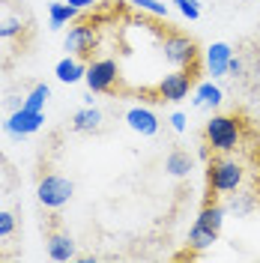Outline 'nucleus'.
I'll use <instances>...</instances> for the list:
<instances>
[{"mask_svg":"<svg viewBox=\"0 0 260 263\" xmlns=\"http://www.w3.org/2000/svg\"><path fill=\"white\" fill-rule=\"evenodd\" d=\"M126 126L132 132H138V135H144V138H153L156 132H159V117L153 114L150 108H141V105H135L126 111Z\"/></svg>","mask_w":260,"mask_h":263,"instance_id":"9","label":"nucleus"},{"mask_svg":"<svg viewBox=\"0 0 260 263\" xmlns=\"http://www.w3.org/2000/svg\"><path fill=\"white\" fill-rule=\"evenodd\" d=\"M42 123H45V111L18 108V111H9L3 129H6V135H9L12 141H24V138H30V135H36V132L42 129Z\"/></svg>","mask_w":260,"mask_h":263,"instance_id":"5","label":"nucleus"},{"mask_svg":"<svg viewBox=\"0 0 260 263\" xmlns=\"http://www.w3.org/2000/svg\"><path fill=\"white\" fill-rule=\"evenodd\" d=\"M225 215H228V210L225 206H218V203H207L200 213H197V224L200 228L212 230V233H221V228H225Z\"/></svg>","mask_w":260,"mask_h":263,"instance_id":"15","label":"nucleus"},{"mask_svg":"<svg viewBox=\"0 0 260 263\" xmlns=\"http://www.w3.org/2000/svg\"><path fill=\"white\" fill-rule=\"evenodd\" d=\"M164 171H168L171 177H177V180L189 177V174H192V156H189L185 149H174V153L168 156V162H164Z\"/></svg>","mask_w":260,"mask_h":263,"instance_id":"17","label":"nucleus"},{"mask_svg":"<svg viewBox=\"0 0 260 263\" xmlns=\"http://www.w3.org/2000/svg\"><path fill=\"white\" fill-rule=\"evenodd\" d=\"M24 30V21L21 18H3L0 21V39H18Z\"/></svg>","mask_w":260,"mask_h":263,"instance_id":"21","label":"nucleus"},{"mask_svg":"<svg viewBox=\"0 0 260 263\" xmlns=\"http://www.w3.org/2000/svg\"><path fill=\"white\" fill-rule=\"evenodd\" d=\"M15 233V215L9 210H0V239H9Z\"/></svg>","mask_w":260,"mask_h":263,"instance_id":"24","label":"nucleus"},{"mask_svg":"<svg viewBox=\"0 0 260 263\" xmlns=\"http://www.w3.org/2000/svg\"><path fill=\"white\" fill-rule=\"evenodd\" d=\"M243 72H245V63L233 54V57H230V63H228V75H230V78H243Z\"/></svg>","mask_w":260,"mask_h":263,"instance_id":"25","label":"nucleus"},{"mask_svg":"<svg viewBox=\"0 0 260 263\" xmlns=\"http://www.w3.org/2000/svg\"><path fill=\"white\" fill-rule=\"evenodd\" d=\"M75 9H87V6H93V3H99V0H69Z\"/></svg>","mask_w":260,"mask_h":263,"instance_id":"28","label":"nucleus"},{"mask_svg":"<svg viewBox=\"0 0 260 263\" xmlns=\"http://www.w3.org/2000/svg\"><path fill=\"white\" fill-rule=\"evenodd\" d=\"M75 195V182L60 177V174H45L42 180L36 182V197L45 210H60L66 206Z\"/></svg>","mask_w":260,"mask_h":263,"instance_id":"3","label":"nucleus"},{"mask_svg":"<svg viewBox=\"0 0 260 263\" xmlns=\"http://www.w3.org/2000/svg\"><path fill=\"white\" fill-rule=\"evenodd\" d=\"M54 75H57L60 84H78V81H84V75H87V66L81 63V57L69 54V57H63L60 63L54 66Z\"/></svg>","mask_w":260,"mask_h":263,"instance_id":"11","label":"nucleus"},{"mask_svg":"<svg viewBox=\"0 0 260 263\" xmlns=\"http://www.w3.org/2000/svg\"><path fill=\"white\" fill-rule=\"evenodd\" d=\"M215 239H218V233H212V230L200 228L197 221L189 228V248H192V251H207V248H210Z\"/></svg>","mask_w":260,"mask_h":263,"instance_id":"18","label":"nucleus"},{"mask_svg":"<svg viewBox=\"0 0 260 263\" xmlns=\"http://www.w3.org/2000/svg\"><path fill=\"white\" fill-rule=\"evenodd\" d=\"M257 182H260V167H257Z\"/></svg>","mask_w":260,"mask_h":263,"instance_id":"29","label":"nucleus"},{"mask_svg":"<svg viewBox=\"0 0 260 263\" xmlns=\"http://www.w3.org/2000/svg\"><path fill=\"white\" fill-rule=\"evenodd\" d=\"M48 257L57 263H66L75 257V239L69 233H51L48 236Z\"/></svg>","mask_w":260,"mask_h":263,"instance_id":"12","label":"nucleus"},{"mask_svg":"<svg viewBox=\"0 0 260 263\" xmlns=\"http://www.w3.org/2000/svg\"><path fill=\"white\" fill-rule=\"evenodd\" d=\"M6 108H9V111H18V108H24V99H21V96H9V99H6Z\"/></svg>","mask_w":260,"mask_h":263,"instance_id":"27","label":"nucleus"},{"mask_svg":"<svg viewBox=\"0 0 260 263\" xmlns=\"http://www.w3.org/2000/svg\"><path fill=\"white\" fill-rule=\"evenodd\" d=\"M78 12H81V9H75L69 0H66V3H51V6H48V27H51V30H60L63 24L75 21Z\"/></svg>","mask_w":260,"mask_h":263,"instance_id":"16","label":"nucleus"},{"mask_svg":"<svg viewBox=\"0 0 260 263\" xmlns=\"http://www.w3.org/2000/svg\"><path fill=\"white\" fill-rule=\"evenodd\" d=\"M117 78H120V69H117V60L111 57H102V60H93L87 66V75H84V84L90 93H108L114 90Z\"/></svg>","mask_w":260,"mask_h":263,"instance_id":"6","label":"nucleus"},{"mask_svg":"<svg viewBox=\"0 0 260 263\" xmlns=\"http://www.w3.org/2000/svg\"><path fill=\"white\" fill-rule=\"evenodd\" d=\"M162 54L171 66L189 69L197 60V45H195V39H189L182 33H171V36H164V42H162Z\"/></svg>","mask_w":260,"mask_h":263,"instance_id":"4","label":"nucleus"},{"mask_svg":"<svg viewBox=\"0 0 260 263\" xmlns=\"http://www.w3.org/2000/svg\"><path fill=\"white\" fill-rule=\"evenodd\" d=\"M99 126H102V111L93 108V105H84L81 111H75V117H72V129L81 132V135L99 132Z\"/></svg>","mask_w":260,"mask_h":263,"instance_id":"13","label":"nucleus"},{"mask_svg":"<svg viewBox=\"0 0 260 263\" xmlns=\"http://www.w3.org/2000/svg\"><path fill=\"white\" fill-rule=\"evenodd\" d=\"M51 99V87L48 84H36L30 93L24 96V108H30V111H45V102Z\"/></svg>","mask_w":260,"mask_h":263,"instance_id":"19","label":"nucleus"},{"mask_svg":"<svg viewBox=\"0 0 260 263\" xmlns=\"http://www.w3.org/2000/svg\"><path fill=\"white\" fill-rule=\"evenodd\" d=\"M99 42V33L93 24H87V21H81V24H75V27H69V33H66L63 39V48L69 51V54H75V57H90L93 54V48H96Z\"/></svg>","mask_w":260,"mask_h":263,"instance_id":"7","label":"nucleus"},{"mask_svg":"<svg viewBox=\"0 0 260 263\" xmlns=\"http://www.w3.org/2000/svg\"><path fill=\"white\" fill-rule=\"evenodd\" d=\"M171 126H174L177 132H185V114L174 111V114H171Z\"/></svg>","mask_w":260,"mask_h":263,"instance_id":"26","label":"nucleus"},{"mask_svg":"<svg viewBox=\"0 0 260 263\" xmlns=\"http://www.w3.org/2000/svg\"><path fill=\"white\" fill-rule=\"evenodd\" d=\"M174 3H177V9L182 18H189V21H197L200 18V3L197 0H174Z\"/></svg>","mask_w":260,"mask_h":263,"instance_id":"23","label":"nucleus"},{"mask_svg":"<svg viewBox=\"0 0 260 263\" xmlns=\"http://www.w3.org/2000/svg\"><path fill=\"white\" fill-rule=\"evenodd\" d=\"M132 3H135V9L150 12V15H159V18L168 15V3H162V0H132Z\"/></svg>","mask_w":260,"mask_h":263,"instance_id":"22","label":"nucleus"},{"mask_svg":"<svg viewBox=\"0 0 260 263\" xmlns=\"http://www.w3.org/2000/svg\"><path fill=\"white\" fill-rule=\"evenodd\" d=\"M245 174H243V164L228 159L225 153L215 156V159H207V182H210V192L215 195H230L243 185Z\"/></svg>","mask_w":260,"mask_h":263,"instance_id":"1","label":"nucleus"},{"mask_svg":"<svg viewBox=\"0 0 260 263\" xmlns=\"http://www.w3.org/2000/svg\"><path fill=\"white\" fill-rule=\"evenodd\" d=\"M189 90H192V75L185 69H177V72L164 75L159 87H156L159 99H164V102H182V99H189Z\"/></svg>","mask_w":260,"mask_h":263,"instance_id":"8","label":"nucleus"},{"mask_svg":"<svg viewBox=\"0 0 260 263\" xmlns=\"http://www.w3.org/2000/svg\"><path fill=\"white\" fill-rule=\"evenodd\" d=\"M230 57H233V48H230L228 42H212L210 48H207V72H210L212 78H225Z\"/></svg>","mask_w":260,"mask_h":263,"instance_id":"10","label":"nucleus"},{"mask_svg":"<svg viewBox=\"0 0 260 263\" xmlns=\"http://www.w3.org/2000/svg\"><path fill=\"white\" fill-rule=\"evenodd\" d=\"M221 99H225V93H221V87L212 81H203L195 87V108H218L221 105Z\"/></svg>","mask_w":260,"mask_h":263,"instance_id":"14","label":"nucleus"},{"mask_svg":"<svg viewBox=\"0 0 260 263\" xmlns=\"http://www.w3.org/2000/svg\"><path fill=\"white\" fill-rule=\"evenodd\" d=\"M225 210H228V213H236V215H248L251 210H254V197L251 195H236Z\"/></svg>","mask_w":260,"mask_h":263,"instance_id":"20","label":"nucleus"},{"mask_svg":"<svg viewBox=\"0 0 260 263\" xmlns=\"http://www.w3.org/2000/svg\"><path fill=\"white\" fill-rule=\"evenodd\" d=\"M203 135H207V147H212L215 153H233L239 144V123H236V117L212 114L207 120Z\"/></svg>","mask_w":260,"mask_h":263,"instance_id":"2","label":"nucleus"}]
</instances>
